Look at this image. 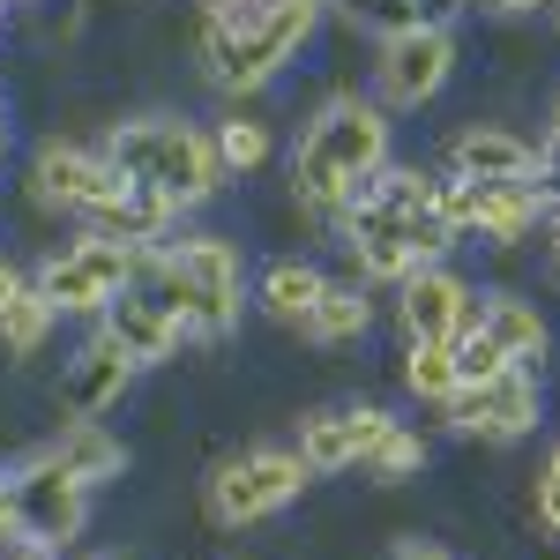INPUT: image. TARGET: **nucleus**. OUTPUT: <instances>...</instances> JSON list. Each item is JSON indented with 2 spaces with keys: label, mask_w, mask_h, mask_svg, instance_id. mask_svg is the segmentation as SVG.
I'll return each mask as SVG.
<instances>
[{
  "label": "nucleus",
  "mask_w": 560,
  "mask_h": 560,
  "mask_svg": "<svg viewBox=\"0 0 560 560\" xmlns=\"http://www.w3.org/2000/svg\"><path fill=\"white\" fill-rule=\"evenodd\" d=\"M128 284L150 292L187 337H232L240 306H247V261H240V247L224 232H187V240L135 247Z\"/></svg>",
  "instance_id": "nucleus-1"
},
{
  "label": "nucleus",
  "mask_w": 560,
  "mask_h": 560,
  "mask_svg": "<svg viewBox=\"0 0 560 560\" xmlns=\"http://www.w3.org/2000/svg\"><path fill=\"white\" fill-rule=\"evenodd\" d=\"M382 165H388V105L382 97H359V90H337L306 120L300 150H292V195L306 210L337 217L359 195V179H374Z\"/></svg>",
  "instance_id": "nucleus-2"
},
{
  "label": "nucleus",
  "mask_w": 560,
  "mask_h": 560,
  "mask_svg": "<svg viewBox=\"0 0 560 560\" xmlns=\"http://www.w3.org/2000/svg\"><path fill=\"white\" fill-rule=\"evenodd\" d=\"M329 0H240V8H217L202 15V68H210L217 90L232 97H255L261 83H277L300 45L314 38Z\"/></svg>",
  "instance_id": "nucleus-3"
},
{
  "label": "nucleus",
  "mask_w": 560,
  "mask_h": 560,
  "mask_svg": "<svg viewBox=\"0 0 560 560\" xmlns=\"http://www.w3.org/2000/svg\"><path fill=\"white\" fill-rule=\"evenodd\" d=\"M105 158L120 165V179L150 187L158 202H173L179 217L202 210L217 187H224V158H217L210 128L195 120H173V113H142V120H120L105 135Z\"/></svg>",
  "instance_id": "nucleus-4"
},
{
  "label": "nucleus",
  "mask_w": 560,
  "mask_h": 560,
  "mask_svg": "<svg viewBox=\"0 0 560 560\" xmlns=\"http://www.w3.org/2000/svg\"><path fill=\"white\" fill-rule=\"evenodd\" d=\"M337 232H345V247L366 284H404L419 261H441L456 247V232L441 224V210H366V202H345Z\"/></svg>",
  "instance_id": "nucleus-5"
},
{
  "label": "nucleus",
  "mask_w": 560,
  "mask_h": 560,
  "mask_svg": "<svg viewBox=\"0 0 560 560\" xmlns=\"http://www.w3.org/2000/svg\"><path fill=\"white\" fill-rule=\"evenodd\" d=\"M306 456L300 448H247V456H224L202 486V501H210V523L217 530H247V523L277 516V509H292L306 493Z\"/></svg>",
  "instance_id": "nucleus-6"
},
{
  "label": "nucleus",
  "mask_w": 560,
  "mask_h": 560,
  "mask_svg": "<svg viewBox=\"0 0 560 560\" xmlns=\"http://www.w3.org/2000/svg\"><path fill=\"white\" fill-rule=\"evenodd\" d=\"M8 493H15V538L23 546H45V553H60V546H75L90 523V486L52 448L38 456H23L15 471H8Z\"/></svg>",
  "instance_id": "nucleus-7"
},
{
  "label": "nucleus",
  "mask_w": 560,
  "mask_h": 560,
  "mask_svg": "<svg viewBox=\"0 0 560 560\" xmlns=\"http://www.w3.org/2000/svg\"><path fill=\"white\" fill-rule=\"evenodd\" d=\"M448 75H456V31L448 23H404V31H382V45H374V90H382L388 113L433 105Z\"/></svg>",
  "instance_id": "nucleus-8"
},
{
  "label": "nucleus",
  "mask_w": 560,
  "mask_h": 560,
  "mask_svg": "<svg viewBox=\"0 0 560 560\" xmlns=\"http://www.w3.org/2000/svg\"><path fill=\"white\" fill-rule=\"evenodd\" d=\"M135 269V247H120V240H105V232H83L75 247H60V255L38 269V292L60 314H105V306L120 300V284H128Z\"/></svg>",
  "instance_id": "nucleus-9"
},
{
  "label": "nucleus",
  "mask_w": 560,
  "mask_h": 560,
  "mask_svg": "<svg viewBox=\"0 0 560 560\" xmlns=\"http://www.w3.org/2000/svg\"><path fill=\"white\" fill-rule=\"evenodd\" d=\"M441 224L456 240H486V247H516L523 232L546 217L538 179H509V187H478V179H441Z\"/></svg>",
  "instance_id": "nucleus-10"
},
{
  "label": "nucleus",
  "mask_w": 560,
  "mask_h": 560,
  "mask_svg": "<svg viewBox=\"0 0 560 560\" xmlns=\"http://www.w3.org/2000/svg\"><path fill=\"white\" fill-rule=\"evenodd\" d=\"M441 411H448L456 433H478V441H523V433L538 427V374H530V366H501L493 382H464Z\"/></svg>",
  "instance_id": "nucleus-11"
},
{
  "label": "nucleus",
  "mask_w": 560,
  "mask_h": 560,
  "mask_svg": "<svg viewBox=\"0 0 560 560\" xmlns=\"http://www.w3.org/2000/svg\"><path fill=\"white\" fill-rule=\"evenodd\" d=\"M396 322L411 345H448L478 322V292L448 269V261H419L404 284H396Z\"/></svg>",
  "instance_id": "nucleus-12"
},
{
  "label": "nucleus",
  "mask_w": 560,
  "mask_h": 560,
  "mask_svg": "<svg viewBox=\"0 0 560 560\" xmlns=\"http://www.w3.org/2000/svg\"><path fill=\"white\" fill-rule=\"evenodd\" d=\"M128 179L120 165L105 158V150H75V142H45L38 158H31V195H38L45 210H75V217H97L113 195H120Z\"/></svg>",
  "instance_id": "nucleus-13"
},
{
  "label": "nucleus",
  "mask_w": 560,
  "mask_h": 560,
  "mask_svg": "<svg viewBox=\"0 0 560 560\" xmlns=\"http://www.w3.org/2000/svg\"><path fill=\"white\" fill-rule=\"evenodd\" d=\"M135 374H142V366H135L113 337H90V345L68 359V374H60V411H68V419H113L120 396L135 388Z\"/></svg>",
  "instance_id": "nucleus-14"
},
{
  "label": "nucleus",
  "mask_w": 560,
  "mask_h": 560,
  "mask_svg": "<svg viewBox=\"0 0 560 560\" xmlns=\"http://www.w3.org/2000/svg\"><path fill=\"white\" fill-rule=\"evenodd\" d=\"M396 427L382 404H351V411H314L300 427V456H306V471L314 478H329V471H351V464H366V448L382 441V433Z\"/></svg>",
  "instance_id": "nucleus-15"
},
{
  "label": "nucleus",
  "mask_w": 560,
  "mask_h": 560,
  "mask_svg": "<svg viewBox=\"0 0 560 560\" xmlns=\"http://www.w3.org/2000/svg\"><path fill=\"white\" fill-rule=\"evenodd\" d=\"M97 337H113V345L128 351L135 366H165V359L179 351V337H187V329H179V322H173V314H165L158 300H150V292L120 284V300L97 314Z\"/></svg>",
  "instance_id": "nucleus-16"
},
{
  "label": "nucleus",
  "mask_w": 560,
  "mask_h": 560,
  "mask_svg": "<svg viewBox=\"0 0 560 560\" xmlns=\"http://www.w3.org/2000/svg\"><path fill=\"white\" fill-rule=\"evenodd\" d=\"M448 179H478V187H509V179H538V150L509 128H464L448 142Z\"/></svg>",
  "instance_id": "nucleus-17"
},
{
  "label": "nucleus",
  "mask_w": 560,
  "mask_h": 560,
  "mask_svg": "<svg viewBox=\"0 0 560 560\" xmlns=\"http://www.w3.org/2000/svg\"><path fill=\"white\" fill-rule=\"evenodd\" d=\"M478 329H486L493 345L509 351L516 366H538V359H546V345H553V337H546V314H538L530 300H516V292H493V300H478Z\"/></svg>",
  "instance_id": "nucleus-18"
},
{
  "label": "nucleus",
  "mask_w": 560,
  "mask_h": 560,
  "mask_svg": "<svg viewBox=\"0 0 560 560\" xmlns=\"http://www.w3.org/2000/svg\"><path fill=\"white\" fill-rule=\"evenodd\" d=\"M45 448H52V456H60L68 471L83 478V486H105V478L128 471V448H120V441L105 433V419H68V427L52 433Z\"/></svg>",
  "instance_id": "nucleus-19"
},
{
  "label": "nucleus",
  "mask_w": 560,
  "mask_h": 560,
  "mask_svg": "<svg viewBox=\"0 0 560 560\" xmlns=\"http://www.w3.org/2000/svg\"><path fill=\"white\" fill-rule=\"evenodd\" d=\"M322 284H329V277H322L314 261L284 255V261H269V269H261L255 300H261V314H269V322H292V329H300V322H306V306L322 300Z\"/></svg>",
  "instance_id": "nucleus-20"
},
{
  "label": "nucleus",
  "mask_w": 560,
  "mask_h": 560,
  "mask_svg": "<svg viewBox=\"0 0 560 560\" xmlns=\"http://www.w3.org/2000/svg\"><path fill=\"white\" fill-rule=\"evenodd\" d=\"M366 322H374V300H366V292H359V284H337V277H329V284H322V300L306 306V337H314V345H359V337H366Z\"/></svg>",
  "instance_id": "nucleus-21"
},
{
  "label": "nucleus",
  "mask_w": 560,
  "mask_h": 560,
  "mask_svg": "<svg viewBox=\"0 0 560 560\" xmlns=\"http://www.w3.org/2000/svg\"><path fill=\"white\" fill-rule=\"evenodd\" d=\"M52 322H60V306L45 300L38 284H23L15 300L0 306V359H31V351H45Z\"/></svg>",
  "instance_id": "nucleus-22"
},
{
  "label": "nucleus",
  "mask_w": 560,
  "mask_h": 560,
  "mask_svg": "<svg viewBox=\"0 0 560 560\" xmlns=\"http://www.w3.org/2000/svg\"><path fill=\"white\" fill-rule=\"evenodd\" d=\"M404 388L419 404H448L456 396V351L448 345H411L404 351Z\"/></svg>",
  "instance_id": "nucleus-23"
},
{
  "label": "nucleus",
  "mask_w": 560,
  "mask_h": 560,
  "mask_svg": "<svg viewBox=\"0 0 560 560\" xmlns=\"http://www.w3.org/2000/svg\"><path fill=\"white\" fill-rule=\"evenodd\" d=\"M366 471L382 478V486H396V478H419V471H427V441H419L411 427H388L382 441L366 448Z\"/></svg>",
  "instance_id": "nucleus-24"
},
{
  "label": "nucleus",
  "mask_w": 560,
  "mask_h": 560,
  "mask_svg": "<svg viewBox=\"0 0 560 560\" xmlns=\"http://www.w3.org/2000/svg\"><path fill=\"white\" fill-rule=\"evenodd\" d=\"M448 351H456V388L464 382H493V374H501V366H516V359H509V351L493 345V337H486V329H464V337H448Z\"/></svg>",
  "instance_id": "nucleus-25"
},
{
  "label": "nucleus",
  "mask_w": 560,
  "mask_h": 560,
  "mask_svg": "<svg viewBox=\"0 0 560 560\" xmlns=\"http://www.w3.org/2000/svg\"><path fill=\"white\" fill-rule=\"evenodd\" d=\"M210 142H217V158H224V173H255L261 158H269V128L261 120H224Z\"/></svg>",
  "instance_id": "nucleus-26"
},
{
  "label": "nucleus",
  "mask_w": 560,
  "mask_h": 560,
  "mask_svg": "<svg viewBox=\"0 0 560 560\" xmlns=\"http://www.w3.org/2000/svg\"><path fill=\"white\" fill-rule=\"evenodd\" d=\"M530 509H538V523H546V538H560V441H553V456L538 464V493H530Z\"/></svg>",
  "instance_id": "nucleus-27"
},
{
  "label": "nucleus",
  "mask_w": 560,
  "mask_h": 560,
  "mask_svg": "<svg viewBox=\"0 0 560 560\" xmlns=\"http://www.w3.org/2000/svg\"><path fill=\"white\" fill-rule=\"evenodd\" d=\"M396 8H404L411 23H456V8H464V0H396Z\"/></svg>",
  "instance_id": "nucleus-28"
},
{
  "label": "nucleus",
  "mask_w": 560,
  "mask_h": 560,
  "mask_svg": "<svg viewBox=\"0 0 560 560\" xmlns=\"http://www.w3.org/2000/svg\"><path fill=\"white\" fill-rule=\"evenodd\" d=\"M538 202H546V217H560V158L538 165Z\"/></svg>",
  "instance_id": "nucleus-29"
},
{
  "label": "nucleus",
  "mask_w": 560,
  "mask_h": 560,
  "mask_svg": "<svg viewBox=\"0 0 560 560\" xmlns=\"http://www.w3.org/2000/svg\"><path fill=\"white\" fill-rule=\"evenodd\" d=\"M15 546V493H8V478H0V553Z\"/></svg>",
  "instance_id": "nucleus-30"
},
{
  "label": "nucleus",
  "mask_w": 560,
  "mask_h": 560,
  "mask_svg": "<svg viewBox=\"0 0 560 560\" xmlns=\"http://www.w3.org/2000/svg\"><path fill=\"white\" fill-rule=\"evenodd\" d=\"M396 560H456V553H448V546H427V538H404Z\"/></svg>",
  "instance_id": "nucleus-31"
},
{
  "label": "nucleus",
  "mask_w": 560,
  "mask_h": 560,
  "mask_svg": "<svg viewBox=\"0 0 560 560\" xmlns=\"http://www.w3.org/2000/svg\"><path fill=\"white\" fill-rule=\"evenodd\" d=\"M15 292H23V277H15V261H8V255H0V306H8V300H15Z\"/></svg>",
  "instance_id": "nucleus-32"
},
{
  "label": "nucleus",
  "mask_w": 560,
  "mask_h": 560,
  "mask_svg": "<svg viewBox=\"0 0 560 560\" xmlns=\"http://www.w3.org/2000/svg\"><path fill=\"white\" fill-rule=\"evenodd\" d=\"M546 158H560V105H553V128H546V142H538V165Z\"/></svg>",
  "instance_id": "nucleus-33"
},
{
  "label": "nucleus",
  "mask_w": 560,
  "mask_h": 560,
  "mask_svg": "<svg viewBox=\"0 0 560 560\" xmlns=\"http://www.w3.org/2000/svg\"><path fill=\"white\" fill-rule=\"evenodd\" d=\"M486 8H501V15H530V8H553V0H486Z\"/></svg>",
  "instance_id": "nucleus-34"
},
{
  "label": "nucleus",
  "mask_w": 560,
  "mask_h": 560,
  "mask_svg": "<svg viewBox=\"0 0 560 560\" xmlns=\"http://www.w3.org/2000/svg\"><path fill=\"white\" fill-rule=\"evenodd\" d=\"M8 560H52V553H45V546H15Z\"/></svg>",
  "instance_id": "nucleus-35"
},
{
  "label": "nucleus",
  "mask_w": 560,
  "mask_h": 560,
  "mask_svg": "<svg viewBox=\"0 0 560 560\" xmlns=\"http://www.w3.org/2000/svg\"><path fill=\"white\" fill-rule=\"evenodd\" d=\"M217 8H240V0H202V15H217Z\"/></svg>",
  "instance_id": "nucleus-36"
},
{
  "label": "nucleus",
  "mask_w": 560,
  "mask_h": 560,
  "mask_svg": "<svg viewBox=\"0 0 560 560\" xmlns=\"http://www.w3.org/2000/svg\"><path fill=\"white\" fill-rule=\"evenodd\" d=\"M0 158H8V113H0Z\"/></svg>",
  "instance_id": "nucleus-37"
},
{
  "label": "nucleus",
  "mask_w": 560,
  "mask_h": 560,
  "mask_svg": "<svg viewBox=\"0 0 560 560\" xmlns=\"http://www.w3.org/2000/svg\"><path fill=\"white\" fill-rule=\"evenodd\" d=\"M553 269H560V232H553Z\"/></svg>",
  "instance_id": "nucleus-38"
},
{
  "label": "nucleus",
  "mask_w": 560,
  "mask_h": 560,
  "mask_svg": "<svg viewBox=\"0 0 560 560\" xmlns=\"http://www.w3.org/2000/svg\"><path fill=\"white\" fill-rule=\"evenodd\" d=\"M105 560H142V553H105Z\"/></svg>",
  "instance_id": "nucleus-39"
},
{
  "label": "nucleus",
  "mask_w": 560,
  "mask_h": 560,
  "mask_svg": "<svg viewBox=\"0 0 560 560\" xmlns=\"http://www.w3.org/2000/svg\"><path fill=\"white\" fill-rule=\"evenodd\" d=\"M0 8H15V0H0Z\"/></svg>",
  "instance_id": "nucleus-40"
},
{
  "label": "nucleus",
  "mask_w": 560,
  "mask_h": 560,
  "mask_svg": "<svg viewBox=\"0 0 560 560\" xmlns=\"http://www.w3.org/2000/svg\"><path fill=\"white\" fill-rule=\"evenodd\" d=\"M553 8H560V0H553Z\"/></svg>",
  "instance_id": "nucleus-41"
}]
</instances>
